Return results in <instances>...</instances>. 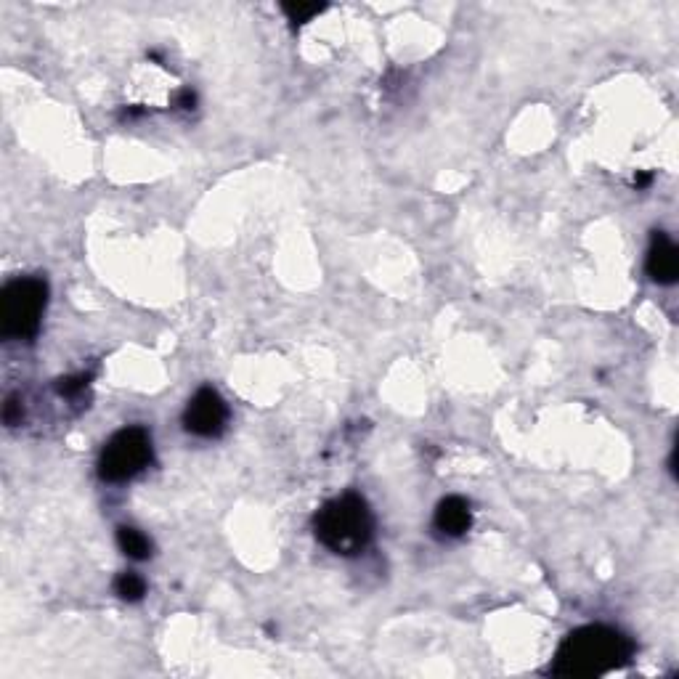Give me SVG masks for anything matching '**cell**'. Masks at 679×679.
Masks as SVG:
<instances>
[{"instance_id": "obj_3", "label": "cell", "mask_w": 679, "mask_h": 679, "mask_svg": "<svg viewBox=\"0 0 679 679\" xmlns=\"http://www.w3.org/2000/svg\"><path fill=\"white\" fill-rule=\"evenodd\" d=\"M48 303V284L38 276H22L3 290L0 298V332L11 340L38 335Z\"/></svg>"}, {"instance_id": "obj_11", "label": "cell", "mask_w": 679, "mask_h": 679, "mask_svg": "<svg viewBox=\"0 0 679 679\" xmlns=\"http://www.w3.org/2000/svg\"><path fill=\"white\" fill-rule=\"evenodd\" d=\"M88 380H91L88 374H77V377H64V380H59V385H56V388H59V393H62V396H75V393H80V390H83L85 385H88Z\"/></svg>"}, {"instance_id": "obj_10", "label": "cell", "mask_w": 679, "mask_h": 679, "mask_svg": "<svg viewBox=\"0 0 679 679\" xmlns=\"http://www.w3.org/2000/svg\"><path fill=\"white\" fill-rule=\"evenodd\" d=\"M282 11L287 14V19L295 24H306L311 16L321 14L324 11V6H319V3H284Z\"/></svg>"}, {"instance_id": "obj_6", "label": "cell", "mask_w": 679, "mask_h": 679, "mask_svg": "<svg viewBox=\"0 0 679 679\" xmlns=\"http://www.w3.org/2000/svg\"><path fill=\"white\" fill-rule=\"evenodd\" d=\"M648 274L658 284H674L679 276V252L666 234H656L648 250Z\"/></svg>"}, {"instance_id": "obj_4", "label": "cell", "mask_w": 679, "mask_h": 679, "mask_svg": "<svg viewBox=\"0 0 679 679\" xmlns=\"http://www.w3.org/2000/svg\"><path fill=\"white\" fill-rule=\"evenodd\" d=\"M152 462V438L144 428H125L101 451L99 475L109 483L130 481Z\"/></svg>"}, {"instance_id": "obj_5", "label": "cell", "mask_w": 679, "mask_h": 679, "mask_svg": "<svg viewBox=\"0 0 679 679\" xmlns=\"http://www.w3.org/2000/svg\"><path fill=\"white\" fill-rule=\"evenodd\" d=\"M229 420V406L218 396V390L202 388L191 396L189 406L184 412V425L189 433L199 438H215L221 435Z\"/></svg>"}, {"instance_id": "obj_8", "label": "cell", "mask_w": 679, "mask_h": 679, "mask_svg": "<svg viewBox=\"0 0 679 679\" xmlns=\"http://www.w3.org/2000/svg\"><path fill=\"white\" fill-rule=\"evenodd\" d=\"M117 544H120V550L125 552L128 557H133V560H146V557L152 555V542H149V536L141 534L138 528H117Z\"/></svg>"}, {"instance_id": "obj_1", "label": "cell", "mask_w": 679, "mask_h": 679, "mask_svg": "<svg viewBox=\"0 0 679 679\" xmlns=\"http://www.w3.org/2000/svg\"><path fill=\"white\" fill-rule=\"evenodd\" d=\"M632 640L611 626H584L565 637L557 650L552 674L557 677H597L624 666L632 658Z\"/></svg>"}, {"instance_id": "obj_12", "label": "cell", "mask_w": 679, "mask_h": 679, "mask_svg": "<svg viewBox=\"0 0 679 679\" xmlns=\"http://www.w3.org/2000/svg\"><path fill=\"white\" fill-rule=\"evenodd\" d=\"M181 104H184V109L194 107V93H191V91L181 93Z\"/></svg>"}, {"instance_id": "obj_2", "label": "cell", "mask_w": 679, "mask_h": 679, "mask_svg": "<svg viewBox=\"0 0 679 679\" xmlns=\"http://www.w3.org/2000/svg\"><path fill=\"white\" fill-rule=\"evenodd\" d=\"M313 528L316 539L335 555H359L372 542L374 520L359 494H343L321 507Z\"/></svg>"}, {"instance_id": "obj_7", "label": "cell", "mask_w": 679, "mask_h": 679, "mask_svg": "<svg viewBox=\"0 0 679 679\" xmlns=\"http://www.w3.org/2000/svg\"><path fill=\"white\" fill-rule=\"evenodd\" d=\"M435 528L446 536H462L473 523V512L470 504L462 496H446L438 510H435Z\"/></svg>"}, {"instance_id": "obj_9", "label": "cell", "mask_w": 679, "mask_h": 679, "mask_svg": "<svg viewBox=\"0 0 679 679\" xmlns=\"http://www.w3.org/2000/svg\"><path fill=\"white\" fill-rule=\"evenodd\" d=\"M115 592L123 600H128V603H136V600H141L146 595V584L136 573H123V576H117Z\"/></svg>"}]
</instances>
